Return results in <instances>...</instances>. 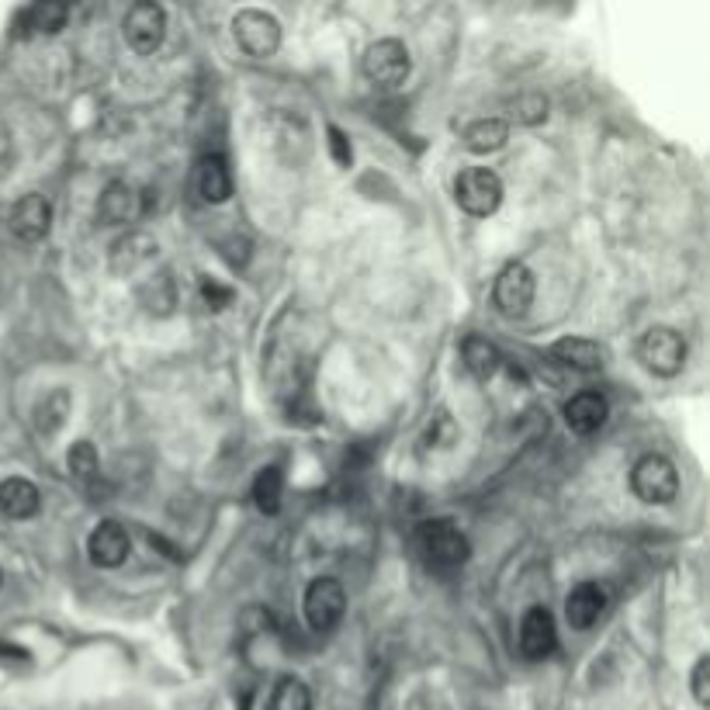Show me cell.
Wrapping results in <instances>:
<instances>
[{"instance_id":"cell-8","label":"cell","mask_w":710,"mask_h":710,"mask_svg":"<svg viewBox=\"0 0 710 710\" xmlns=\"http://www.w3.org/2000/svg\"><path fill=\"white\" fill-rule=\"evenodd\" d=\"M361 67H364V76L371 84L399 87L409 76V70H412V59H409V49L399 43V38H378V43L368 46Z\"/></svg>"},{"instance_id":"cell-19","label":"cell","mask_w":710,"mask_h":710,"mask_svg":"<svg viewBox=\"0 0 710 710\" xmlns=\"http://www.w3.org/2000/svg\"><path fill=\"white\" fill-rule=\"evenodd\" d=\"M198 191L208 205H222L232 194V173L222 153H208L198 160Z\"/></svg>"},{"instance_id":"cell-18","label":"cell","mask_w":710,"mask_h":710,"mask_svg":"<svg viewBox=\"0 0 710 710\" xmlns=\"http://www.w3.org/2000/svg\"><path fill=\"white\" fill-rule=\"evenodd\" d=\"M38 506H43V496H38L35 482L28 479H4L0 482V513L11 520H32Z\"/></svg>"},{"instance_id":"cell-25","label":"cell","mask_w":710,"mask_h":710,"mask_svg":"<svg viewBox=\"0 0 710 710\" xmlns=\"http://www.w3.org/2000/svg\"><path fill=\"white\" fill-rule=\"evenodd\" d=\"M270 710H312V689L302 679L285 676V679H278V686H274Z\"/></svg>"},{"instance_id":"cell-5","label":"cell","mask_w":710,"mask_h":710,"mask_svg":"<svg viewBox=\"0 0 710 710\" xmlns=\"http://www.w3.org/2000/svg\"><path fill=\"white\" fill-rule=\"evenodd\" d=\"M638 358L659 378H676L686 364V340L673 326H652L638 344Z\"/></svg>"},{"instance_id":"cell-26","label":"cell","mask_w":710,"mask_h":710,"mask_svg":"<svg viewBox=\"0 0 710 710\" xmlns=\"http://www.w3.org/2000/svg\"><path fill=\"white\" fill-rule=\"evenodd\" d=\"M67 468H70V479L73 482H81V485H91L97 479V450L91 441H76L70 447V455H67Z\"/></svg>"},{"instance_id":"cell-2","label":"cell","mask_w":710,"mask_h":710,"mask_svg":"<svg viewBox=\"0 0 710 710\" xmlns=\"http://www.w3.org/2000/svg\"><path fill=\"white\" fill-rule=\"evenodd\" d=\"M455 202L461 205V212L476 215V219H489L496 215L503 205V181L496 170L489 167H468L458 173L455 181Z\"/></svg>"},{"instance_id":"cell-22","label":"cell","mask_w":710,"mask_h":710,"mask_svg":"<svg viewBox=\"0 0 710 710\" xmlns=\"http://www.w3.org/2000/svg\"><path fill=\"white\" fill-rule=\"evenodd\" d=\"M140 305L149 315H160V320L173 315V309H177V285H173V274L170 270L153 274V278H146L140 285Z\"/></svg>"},{"instance_id":"cell-1","label":"cell","mask_w":710,"mask_h":710,"mask_svg":"<svg viewBox=\"0 0 710 710\" xmlns=\"http://www.w3.org/2000/svg\"><path fill=\"white\" fill-rule=\"evenodd\" d=\"M232 38L246 56L270 59L281 49V22L261 8H243L232 14Z\"/></svg>"},{"instance_id":"cell-28","label":"cell","mask_w":710,"mask_h":710,"mask_svg":"<svg viewBox=\"0 0 710 710\" xmlns=\"http://www.w3.org/2000/svg\"><path fill=\"white\" fill-rule=\"evenodd\" d=\"M509 115L517 118L520 125H541L544 118H547V97H544V94H534V91L517 94V97L509 101Z\"/></svg>"},{"instance_id":"cell-30","label":"cell","mask_w":710,"mask_h":710,"mask_svg":"<svg viewBox=\"0 0 710 710\" xmlns=\"http://www.w3.org/2000/svg\"><path fill=\"white\" fill-rule=\"evenodd\" d=\"M198 288H202V299H205V305L208 309H226V305H232V299H236V291L229 288V285H219V281H212V278H202L198 281Z\"/></svg>"},{"instance_id":"cell-20","label":"cell","mask_w":710,"mask_h":710,"mask_svg":"<svg viewBox=\"0 0 710 710\" xmlns=\"http://www.w3.org/2000/svg\"><path fill=\"white\" fill-rule=\"evenodd\" d=\"M551 358L558 364L571 368V371H600L603 368V347L597 340H586V337H565L551 347Z\"/></svg>"},{"instance_id":"cell-14","label":"cell","mask_w":710,"mask_h":710,"mask_svg":"<svg viewBox=\"0 0 710 710\" xmlns=\"http://www.w3.org/2000/svg\"><path fill=\"white\" fill-rule=\"evenodd\" d=\"M132 551L129 530L118 520H101L87 538V558L97 568H118Z\"/></svg>"},{"instance_id":"cell-31","label":"cell","mask_w":710,"mask_h":710,"mask_svg":"<svg viewBox=\"0 0 710 710\" xmlns=\"http://www.w3.org/2000/svg\"><path fill=\"white\" fill-rule=\"evenodd\" d=\"M689 689H694V697L700 707L710 703V659L700 655L697 665H694V673H689Z\"/></svg>"},{"instance_id":"cell-11","label":"cell","mask_w":710,"mask_h":710,"mask_svg":"<svg viewBox=\"0 0 710 710\" xmlns=\"http://www.w3.org/2000/svg\"><path fill=\"white\" fill-rule=\"evenodd\" d=\"M156 240L149 232L143 229H129L122 232L118 240L111 243L108 250V267L111 274H118V278H132V274H140L146 264H153V256H156Z\"/></svg>"},{"instance_id":"cell-17","label":"cell","mask_w":710,"mask_h":710,"mask_svg":"<svg viewBox=\"0 0 710 710\" xmlns=\"http://www.w3.org/2000/svg\"><path fill=\"white\" fill-rule=\"evenodd\" d=\"M461 143L468 153H476V156L500 153L509 143V122L506 118H476L471 125H465Z\"/></svg>"},{"instance_id":"cell-10","label":"cell","mask_w":710,"mask_h":710,"mask_svg":"<svg viewBox=\"0 0 710 710\" xmlns=\"http://www.w3.org/2000/svg\"><path fill=\"white\" fill-rule=\"evenodd\" d=\"M146 212V194L129 181H111L97 202V222L101 226H129Z\"/></svg>"},{"instance_id":"cell-13","label":"cell","mask_w":710,"mask_h":710,"mask_svg":"<svg viewBox=\"0 0 710 710\" xmlns=\"http://www.w3.org/2000/svg\"><path fill=\"white\" fill-rule=\"evenodd\" d=\"M8 222L22 243H43L52 229V205L46 194H25V198L11 208Z\"/></svg>"},{"instance_id":"cell-24","label":"cell","mask_w":710,"mask_h":710,"mask_svg":"<svg viewBox=\"0 0 710 710\" xmlns=\"http://www.w3.org/2000/svg\"><path fill=\"white\" fill-rule=\"evenodd\" d=\"M67 17H70V4H59V0H46V4H35L25 11L28 28L43 35H56L59 28H67Z\"/></svg>"},{"instance_id":"cell-23","label":"cell","mask_w":710,"mask_h":710,"mask_svg":"<svg viewBox=\"0 0 710 710\" xmlns=\"http://www.w3.org/2000/svg\"><path fill=\"white\" fill-rule=\"evenodd\" d=\"M281 500H285V476H281L278 465H267L253 482V503L264 517H278Z\"/></svg>"},{"instance_id":"cell-21","label":"cell","mask_w":710,"mask_h":710,"mask_svg":"<svg viewBox=\"0 0 710 710\" xmlns=\"http://www.w3.org/2000/svg\"><path fill=\"white\" fill-rule=\"evenodd\" d=\"M461 361L465 368L476 374L479 382H489V378H496L500 368H503V353L500 347L485 340V337H465L461 344Z\"/></svg>"},{"instance_id":"cell-7","label":"cell","mask_w":710,"mask_h":710,"mask_svg":"<svg viewBox=\"0 0 710 710\" xmlns=\"http://www.w3.org/2000/svg\"><path fill=\"white\" fill-rule=\"evenodd\" d=\"M534 294H538V281H534V270L527 264L513 261L500 270L496 288H492V299H496V309L506 315V320H520V315L530 312L534 305Z\"/></svg>"},{"instance_id":"cell-9","label":"cell","mask_w":710,"mask_h":710,"mask_svg":"<svg viewBox=\"0 0 710 710\" xmlns=\"http://www.w3.org/2000/svg\"><path fill=\"white\" fill-rule=\"evenodd\" d=\"M420 547L430 562L437 565H465L471 544L450 520H426L420 524Z\"/></svg>"},{"instance_id":"cell-12","label":"cell","mask_w":710,"mask_h":710,"mask_svg":"<svg viewBox=\"0 0 710 710\" xmlns=\"http://www.w3.org/2000/svg\"><path fill=\"white\" fill-rule=\"evenodd\" d=\"M520 655L530 662H544L558 645V627L547 606H530L520 621Z\"/></svg>"},{"instance_id":"cell-4","label":"cell","mask_w":710,"mask_h":710,"mask_svg":"<svg viewBox=\"0 0 710 710\" xmlns=\"http://www.w3.org/2000/svg\"><path fill=\"white\" fill-rule=\"evenodd\" d=\"M630 489L635 496L648 506H665L676 500L679 492V476H676V465L669 461L665 455H645L638 458V465L630 468Z\"/></svg>"},{"instance_id":"cell-29","label":"cell","mask_w":710,"mask_h":710,"mask_svg":"<svg viewBox=\"0 0 710 710\" xmlns=\"http://www.w3.org/2000/svg\"><path fill=\"white\" fill-rule=\"evenodd\" d=\"M326 146H329V156H333V164L337 167H350L353 164V149H350V140H347V132L340 125H329L326 129Z\"/></svg>"},{"instance_id":"cell-16","label":"cell","mask_w":710,"mask_h":710,"mask_svg":"<svg viewBox=\"0 0 710 710\" xmlns=\"http://www.w3.org/2000/svg\"><path fill=\"white\" fill-rule=\"evenodd\" d=\"M603 606H606L603 589L597 582H579L565 597V621H568L571 630H589V627L600 621Z\"/></svg>"},{"instance_id":"cell-15","label":"cell","mask_w":710,"mask_h":710,"mask_svg":"<svg viewBox=\"0 0 710 710\" xmlns=\"http://www.w3.org/2000/svg\"><path fill=\"white\" fill-rule=\"evenodd\" d=\"M565 423L571 433H579V437H589V433H597L606 417H610V406L600 392H579V396H571L565 402Z\"/></svg>"},{"instance_id":"cell-32","label":"cell","mask_w":710,"mask_h":710,"mask_svg":"<svg viewBox=\"0 0 710 710\" xmlns=\"http://www.w3.org/2000/svg\"><path fill=\"white\" fill-rule=\"evenodd\" d=\"M0 582H4V571H0Z\"/></svg>"},{"instance_id":"cell-3","label":"cell","mask_w":710,"mask_h":710,"mask_svg":"<svg viewBox=\"0 0 710 710\" xmlns=\"http://www.w3.org/2000/svg\"><path fill=\"white\" fill-rule=\"evenodd\" d=\"M302 614L309 621V627L315 635H333L340 627L344 614H347V593L344 586L333 576H320L312 579L302 600Z\"/></svg>"},{"instance_id":"cell-27","label":"cell","mask_w":710,"mask_h":710,"mask_svg":"<svg viewBox=\"0 0 710 710\" xmlns=\"http://www.w3.org/2000/svg\"><path fill=\"white\" fill-rule=\"evenodd\" d=\"M67 412H70V396H67V388H56V392H49L46 402L35 409V423H38V433H56L59 426H63Z\"/></svg>"},{"instance_id":"cell-6","label":"cell","mask_w":710,"mask_h":710,"mask_svg":"<svg viewBox=\"0 0 710 710\" xmlns=\"http://www.w3.org/2000/svg\"><path fill=\"white\" fill-rule=\"evenodd\" d=\"M122 35H125V46L140 56H153L156 49L164 46V35H167V11L153 0H140L132 4L122 17Z\"/></svg>"}]
</instances>
